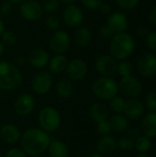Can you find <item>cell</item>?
Listing matches in <instances>:
<instances>
[{
  "label": "cell",
  "mask_w": 156,
  "mask_h": 157,
  "mask_svg": "<svg viewBox=\"0 0 156 157\" xmlns=\"http://www.w3.org/2000/svg\"><path fill=\"white\" fill-rule=\"evenodd\" d=\"M51 141L49 133L40 128H30L24 132L20 138V148L27 155H41L47 151Z\"/></svg>",
  "instance_id": "6da1fadb"
},
{
  "label": "cell",
  "mask_w": 156,
  "mask_h": 157,
  "mask_svg": "<svg viewBox=\"0 0 156 157\" xmlns=\"http://www.w3.org/2000/svg\"><path fill=\"white\" fill-rule=\"evenodd\" d=\"M135 40L127 32L116 33L109 43V54L117 61L127 60L134 52Z\"/></svg>",
  "instance_id": "7a4b0ae2"
},
{
  "label": "cell",
  "mask_w": 156,
  "mask_h": 157,
  "mask_svg": "<svg viewBox=\"0 0 156 157\" xmlns=\"http://www.w3.org/2000/svg\"><path fill=\"white\" fill-rule=\"evenodd\" d=\"M23 83L21 71L8 61H0V90L12 91Z\"/></svg>",
  "instance_id": "3957f363"
},
{
  "label": "cell",
  "mask_w": 156,
  "mask_h": 157,
  "mask_svg": "<svg viewBox=\"0 0 156 157\" xmlns=\"http://www.w3.org/2000/svg\"><path fill=\"white\" fill-rule=\"evenodd\" d=\"M93 95L105 101H109L119 94V83L111 76H100L92 85Z\"/></svg>",
  "instance_id": "277c9868"
},
{
  "label": "cell",
  "mask_w": 156,
  "mask_h": 157,
  "mask_svg": "<svg viewBox=\"0 0 156 157\" xmlns=\"http://www.w3.org/2000/svg\"><path fill=\"white\" fill-rule=\"evenodd\" d=\"M40 128L47 133H52L59 130L62 118L59 110L52 106L42 108L38 115Z\"/></svg>",
  "instance_id": "5b68a950"
},
{
  "label": "cell",
  "mask_w": 156,
  "mask_h": 157,
  "mask_svg": "<svg viewBox=\"0 0 156 157\" xmlns=\"http://www.w3.org/2000/svg\"><path fill=\"white\" fill-rule=\"evenodd\" d=\"M119 92L124 98H137L143 92V86L140 80L132 75L121 77L119 83Z\"/></svg>",
  "instance_id": "8992f818"
},
{
  "label": "cell",
  "mask_w": 156,
  "mask_h": 157,
  "mask_svg": "<svg viewBox=\"0 0 156 157\" xmlns=\"http://www.w3.org/2000/svg\"><path fill=\"white\" fill-rule=\"evenodd\" d=\"M71 46L70 34L63 29H58L52 33L49 40V48L54 54H64Z\"/></svg>",
  "instance_id": "52a82bcc"
},
{
  "label": "cell",
  "mask_w": 156,
  "mask_h": 157,
  "mask_svg": "<svg viewBox=\"0 0 156 157\" xmlns=\"http://www.w3.org/2000/svg\"><path fill=\"white\" fill-rule=\"evenodd\" d=\"M18 13L22 18L28 21H38L43 16L41 3L37 0H25L18 6Z\"/></svg>",
  "instance_id": "ba28073f"
},
{
  "label": "cell",
  "mask_w": 156,
  "mask_h": 157,
  "mask_svg": "<svg viewBox=\"0 0 156 157\" xmlns=\"http://www.w3.org/2000/svg\"><path fill=\"white\" fill-rule=\"evenodd\" d=\"M53 84L51 74L47 71H40L36 73L31 79V88L38 95L48 94Z\"/></svg>",
  "instance_id": "9c48e42d"
},
{
  "label": "cell",
  "mask_w": 156,
  "mask_h": 157,
  "mask_svg": "<svg viewBox=\"0 0 156 157\" xmlns=\"http://www.w3.org/2000/svg\"><path fill=\"white\" fill-rule=\"evenodd\" d=\"M62 18L66 26L70 28H78L82 26L85 19V15L80 6L74 4H69L64 7L62 14Z\"/></svg>",
  "instance_id": "30bf717a"
},
{
  "label": "cell",
  "mask_w": 156,
  "mask_h": 157,
  "mask_svg": "<svg viewBox=\"0 0 156 157\" xmlns=\"http://www.w3.org/2000/svg\"><path fill=\"white\" fill-rule=\"evenodd\" d=\"M67 78L71 81H80L84 79L88 73V65L86 62L81 58H74L68 62L65 69Z\"/></svg>",
  "instance_id": "8fae6325"
},
{
  "label": "cell",
  "mask_w": 156,
  "mask_h": 157,
  "mask_svg": "<svg viewBox=\"0 0 156 157\" xmlns=\"http://www.w3.org/2000/svg\"><path fill=\"white\" fill-rule=\"evenodd\" d=\"M95 68L101 76H112L117 73L118 61L110 54H102L97 58Z\"/></svg>",
  "instance_id": "7c38bea8"
},
{
  "label": "cell",
  "mask_w": 156,
  "mask_h": 157,
  "mask_svg": "<svg viewBox=\"0 0 156 157\" xmlns=\"http://www.w3.org/2000/svg\"><path fill=\"white\" fill-rule=\"evenodd\" d=\"M137 69L140 75L145 78H151L156 75V55L154 52L143 54L137 62Z\"/></svg>",
  "instance_id": "4fadbf2b"
},
{
  "label": "cell",
  "mask_w": 156,
  "mask_h": 157,
  "mask_svg": "<svg viewBox=\"0 0 156 157\" xmlns=\"http://www.w3.org/2000/svg\"><path fill=\"white\" fill-rule=\"evenodd\" d=\"M35 98L31 94L24 93L19 95L14 102V110L17 115L26 117L31 114L35 109Z\"/></svg>",
  "instance_id": "5bb4252c"
},
{
  "label": "cell",
  "mask_w": 156,
  "mask_h": 157,
  "mask_svg": "<svg viewBox=\"0 0 156 157\" xmlns=\"http://www.w3.org/2000/svg\"><path fill=\"white\" fill-rule=\"evenodd\" d=\"M28 62L29 64L37 69H42L48 65L50 61L49 52L40 47H35L29 52L28 54Z\"/></svg>",
  "instance_id": "9a60e30c"
},
{
  "label": "cell",
  "mask_w": 156,
  "mask_h": 157,
  "mask_svg": "<svg viewBox=\"0 0 156 157\" xmlns=\"http://www.w3.org/2000/svg\"><path fill=\"white\" fill-rule=\"evenodd\" d=\"M144 104L138 98H131L126 100L124 107V115L130 121H137L144 115Z\"/></svg>",
  "instance_id": "2e32d148"
},
{
  "label": "cell",
  "mask_w": 156,
  "mask_h": 157,
  "mask_svg": "<svg viewBox=\"0 0 156 157\" xmlns=\"http://www.w3.org/2000/svg\"><path fill=\"white\" fill-rule=\"evenodd\" d=\"M21 132L18 127L12 123H6L0 128V139L7 144H16L20 141Z\"/></svg>",
  "instance_id": "e0dca14e"
},
{
  "label": "cell",
  "mask_w": 156,
  "mask_h": 157,
  "mask_svg": "<svg viewBox=\"0 0 156 157\" xmlns=\"http://www.w3.org/2000/svg\"><path fill=\"white\" fill-rule=\"evenodd\" d=\"M107 25H108L115 33L125 32L128 28V17L123 12H111L108 17Z\"/></svg>",
  "instance_id": "ac0fdd59"
},
{
  "label": "cell",
  "mask_w": 156,
  "mask_h": 157,
  "mask_svg": "<svg viewBox=\"0 0 156 157\" xmlns=\"http://www.w3.org/2000/svg\"><path fill=\"white\" fill-rule=\"evenodd\" d=\"M141 132L143 135H145L150 139L156 137V112L150 111L143 116Z\"/></svg>",
  "instance_id": "d6986e66"
},
{
  "label": "cell",
  "mask_w": 156,
  "mask_h": 157,
  "mask_svg": "<svg viewBox=\"0 0 156 157\" xmlns=\"http://www.w3.org/2000/svg\"><path fill=\"white\" fill-rule=\"evenodd\" d=\"M117 148V141L111 135L101 136L97 143V150L102 155H111Z\"/></svg>",
  "instance_id": "ffe728a7"
},
{
  "label": "cell",
  "mask_w": 156,
  "mask_h": 157,
  "mask_svg": "<svg viewBox=\"0 0 156 157\" xmlns=\"http://www.w3.org/2000/svg\"><path fill=\"white\" fill-rule=\"evenodd\" d=\"M89 116L96 123L107 121L109 117V111L106 105L101 102H95L89 108Z\"/></svg>",
  "instance_id": "44dd1931"
},
{
  "label": "cell",
  "mask_w": 156,
  "mask_h": 157,
  "mask_svg": "<svg viewBox=\"0 0 156 157\" xmlns=\"http://www.w3.org/2000/svg\"><path fill=\"white\" fill-rule=\"evenodd\" d=\"M74 40L76 46L80 48L87 47L92 40V32L86 26H80L74 32Z\"/></svg>",
  "instance_id": "7402d4cb"
},
{
  "label": "cell",
  "mask_w": 156,
  "mask_h": 157,
  "mask_svg": "<svg viewBox=\"0 0 156 157\" xmlns=\"http://www.w3.org/2000/svg\"><path fill=\"white\" fill-rule=\"evenodd\" d=\"M68 59L64 54H54L52 57L50 58L48 67L51 74H61L65 71L67 64H68Z\"/></svg>",
  "instance_id": "603a6c76"
},
{
  "label": "cell",
  "mask_w": 156,
  "mask_h": 157,
  "mask_svg": "<svg viewBox=\"0 0 156 157\" xmlns=\"http://www.w3.org/2000/svg\"><path fill=\"white\" fill-rule=\"evenodd\" d=\"M55 91L59 98L66 99L73 96L74 86L69 78H61L55 86Z\"/></svg>",
  "instance_id": "cb8c5ba5"
},
{
  "label": "cell",
  "mask_w": 156,
  "mask_h": 157,
  "mask_svg": "<svg viewBox=\"0 0 156 157\" xmlns=\"http://www.w3.org/2000/svg\"><path fill=\"white\" fill-rule=\"evenodd\" d=\"M47 151L50 157H68L69 155L67 145L57 139H51Z\"/></svg>",
  "instance_id": "d4e9b609"
},
{
  "label": "cell",
  "mask_w": 156,
  "mask_h": 157,
  "mask_svg": "<svg viewBox=\"0 0 156 157\" xmlns=\"http://www.w3.org/2000/svg\"><path fill=\"white\" fill-rule=\"evenodd\" d=\"M108 121L111 128V132H125L130 125L129 120L125 115L122 114H114L111 117H108Z\"/></svg>",
  "instance_id": "484cf974"
},
{
  "label": "cell",
  "mask_w": 156,
  "mask_h": 157,
  "mask_svg": "<svg viewBox=\"0 0 156 157\" xmlns=\"http://www.w3.org/2000/svg\"><path fill=\"white\" fill-rule=\"evenodd\" d=\"M134 148L140 154H147L152 148V141L145 135H140L134 140Z\"/></svg>",
  "instance_id": "4316f807"
},
{
  "label": "cell",
  "mask_w": 156,
  "mask_h": 157,
  "mask_svg": "<svg viewBox=\"0 0 156 157\" xmlns=\"http://www.w3.org/2000/svg\"><path fill=\"white\" fill-rule=\"evenodd\" d=\"M126 99L123 97L116 96L109 100V108L115 114H122L124 111Z\"/></svg>",
  "instance_id": "83f0119b"
},
{
  "label": "cell",
  "mask_w": 156,
  "mask_h": 157,
  "mask_svg": "<svg viewBox=\"0 0 156 157\" xmlns=\"http://www.w3.org/2000/svg\"><path fill=\"white\" fill-rule=\"evenodd\" d=\"M132 72H133V65L130 61L123 60V61H120V63H118L117 73L121 77L132 75Z\"/></svg>",
  "instance_id": "f1b7e54d"
},
{
  "label": "cell",
  "mask_w": 156,
  "mask_h": 157,
  "mask_svg": "<svg viewBox=\"0 0 156 157\" xmlns=\"http://www.w3.org/2000/svg\"><path fill=\"white\" fill-rule=\"evenodd\" d=\"M45 25L50 30L56 31L59 29V28L61 26V19L54 13L47 14V16L45 17Z\"/></svg>",
  "instance_id": "f546056e"
},
{
  "label": "cell",
  "mask_w": 156,
  "mask_h": 157,
  "mask_svg": "<svg viewBox=\"0 0 156 157\" xmlns=\"http://www.w3.org/2000/svg\"><path fill=\"white\" fill-rule=\"evenodd\" d=\"M0 40H2V42L5 45L13 46L17 41V34L13 30L5 29L4 32L2 33L1 37H0Z\"/></svg>",
  "instance_id": "4dcf8cb0"
},
{
  "label": "cell",
  "mask_w": 156,
  "mask_h": 157,
  "mask_svg": "<svg viewBox=\"0 0 156 157\" xmlns=\"http://www.w3.org/2000/svg\"><path fill=\"white\" fill-rule=\"evenodd\" d=\"M60 0H42L41 6L43 12H46L48 14L55 13L60 7Z\"/></svg>",
  "instance_id": "1f68e13d"
},
{
  "label": "cell",
  "mask_w": 156,
  "mask_h": 157,
  "mask_svg": "<svg viewBox=\"0 0 156 157\" xmlns=\"http://www.w3.org/2000/svg\"><path fill=\"white\" fill-rule=\"evenodd\" d=\"M117 147H119L122 152H130L134 148V140L128 136L121 137L117 141Z\"/></svg>",
  "instance_id": "d6a6232c"
},
{
  "label": "cell",
  "mask_w": 156,
  "mask_h": 157,
  "mask_svg": "<svg viewBox=\"0 0 156 157\" xmlns=\"http://www.w3.org/2000/svg\"><path fill=\"white\" fill-rule=\"evenodd\" d=\"M145 106L150 111L156 112V91H151L146 95Z\"/></svg>",
  "instance_id": "836d02e7"
},
{
  "label": "cell",
  "mask_w": 156,
  "mask_h": 157,
  "mask_svg": "<svg viewBox=\"0 0 156 157\" xmlns=\"http://www.w3.org/2000/svg\"><path fill=\"white\" fill-rule=\"evenodd\" d=\"M116 3L125 10H132L139 5L140 0H116Z\"/></svg>",
  "instance_id": "e575fe53"
},
{
  "label": "cell",
  "mask_w": 156,
  "mask_h": 157,
  "mask_svg": "<svg viewBox=\"0 0 156 157\" xmlns=\"http://www.w3.org/2000/svg\"><path fill=\"white\" fill-rule=\"evenodd\" d=\"M146 44L151 52H156V31L148 32L146 36Z\"/></svg>",
  "instance_id": "d590c367"
},
{
  "label": "cell",
  "mask_w": 156,
  "mask_h": 157,
  "mask_svg": "<svg viewBox=\"0 0 156 157\" xmlns=\"http://www.w3.org/2000/svg\"><path fill=\"white\" fill-rule=\"evenodd\" d=\"M97 132L101 135V136H105V135H109V133L111 132V128L109 126V123L107 121H100L97 123Z\"/></svg>",
  "instance_id": "8d00e7d4"
},
{
  "label": "cell",
  "mask_w": 156,
  "mask_h": 157,
  "mask_svg": "<svg viewBox=\"0 0 156 157\" xmlns=\"http://www.w3.org/2000/svg\"><path fill=\"white\" fill-rule=\"evenodd\" d=\"M116 33L113 31V29L108 26V25H104L100 28L99 29V35L102 39L104 40H111L112 37L115 35Z\"/></svg>",
  "instance_id": "74e56055"
},
{
  "label": "cell",
  "mask_w": 156,
  "mask_h": 157,
  "mask_svg": "<svg viewBox=\"0 0 156 157\" xmlns=\"http://www.w3.org/2000/svg\"><path fill=\"white\" fill-rule=\"evenodd\" d=\"M83 6L89 10H97L103 3V0H81Z\"/></svg>",
  "instance_id": "f35d334b"
},
{
  "label": "cell",
  "mask_w": 156,
  "mask_h": 157,
  "mask_svg": "<svg viewBox=\"0 0 156 157\" xmlns=\"http://www.w3.org/2000/svg\"><path fill=\"white\" fill-rule=\"evenodd\" d=\"M4 157H27V155L21 148L16 147L8 150Z\"/></svg>",
  "instance_id": "ab89813d"
},
{
  "label": "cell",
  "mask_w": 156,
  "mask_h": 157,
  "mask_svg": "<svg viewBox=\"0 0 156 157\" xmlns=\"http://www.w3.org/2000/svg\"><path fill=\"white\" fill-rule=\"evenodd\" d=\"M12 12V4L10 2L4 1L0 4V15L1 16H8Z\"/></svg>",
  "instance_id": "60d3db41"
},
{
  "label": "cell",
  "mask_w": 156,
  "mask_h": 157,
  "mask_svg": "<svg viewBox=\"0 0 156 157\" xmlns=\"http://www.w3.org/2000/svg\"><path fill=\"white\" fill-rule=\"evenodd\" d=\"M127 134H128V137L131 138L132 140H135L137 139L140 135H142V132L141 130H139L138 128L136 127H129L127 130Z\"/></svg>",
  "instance_id": "b9f144b4"
},
{
  "label": "cell",
  "mask_w": 156,
  "mask_h": 157,
  "mask_svg": "<svg viewBox=\"0 0 156 157\" xmlns=\"http://www.w3.org/2000/svg\"><path fill=\"white\" fill-rule=\"evenodd\" d=\"M98 10H99L103 15H109V14L111 13V6H110L108 3L103 2V3L99 6Z\"/></svg>",
  "instance_id": "7bdbcfd3"
},
{
  "label": "cell",
  "mask_w": 156,
  "mask_h": 157,
  "mask_svg": "<svg viewBox=\"0 0 156 157\" xmlns=\"http://www.w3.org/2000/svg\"><path fill=\"white\" fill-rule=\"evenodd\" d=\"M136 33L139 37L141 38H143V37H146L147 34H148V31H147V29L145 27H139L136 30Z\"/></svg>",
  "instance_id": "ee69618b"
},
{
  "label": "cell",
  "mask_w": 156,
  "mask_h": 157,
  "mask_svg": "<svg viewBox=\"0 0 156 157\" xmlns=\"http://www.w3.org/2000/svg\"><path fill=\"white\" fill-rule=\"evenodd\" d=\"M149 20H150L153 24L156 25V6L155 7H154V8L152 9V11L150 12V14H149Z\"/></svg>",
  "instance_id": "f6af8a7d"
},
{
  "label": "cell",
  "mask_w": 156,
  "mask_h": 157,
  "mask_svg": "<svg viewBox=\"0 0 156 157\" xmlns=\"http://www.w3.org/2000/svg\"><path fill=\"white\" fill-rule=\"evenodd\" d=\"M5 50H6V45L2 42V40H0V56L3 55V53L5 52Z\"/></svg>",
  "instance_id": "bcb514c9"
},
{
  "label": "cell",
  "mask_w": 156,
  "mask_h": 157,
  "mask_svg": "<svg viewBox=\"0 0 156 157\" xmlns=\"http://www.w3.org/2000/svg\"><path fill=\"white\" fill-rule=\"evenodd\" d=\"M4 30H5V24H4L3 20L1 19V17H0V37H1L2 33L4 32Z\"/></svg>",
  "instance_id": "7dc6e473"
},
{
  "label": "cell",
  "mask_w": 156,
  "mask_h": 157,
  "mask_svg": "<svg viewBox=\"0 0 156 157\" xmlns=\"http://www.w3.org/2000/svg\"><path fill=\"white\" fill-rule=\"evenodd\" d=\"M7 1H8V2H10L12 5H15V4H16V5H17V4L20 5V4H21L22 2H24L25 0H7Z\"/></svg>",
  "instance_id": "c3c4849f"
},
{
  "label": "cell",
  "mask_w": 156,
  "mask_h": 157,
  "mask_svg": "<svg viewBox=\"0 0 156 157\" xmlns=\"http://www.w3.org/2000/svg\"><path fill=\"white\" fill-rule=\"evenodd\" d=\"M61 2H63V3H65V4H74V2H76V1H78V0H60Z\"/></svg>",
  "instance_id": "681fc988"
},
{
  "label": "cell",
  "mask_w": 156,
  "mask_h": 157,
  "mask_svg": "<svg viewBox=\"0 0 156 157\" xmlns=\"http://www.w3.org/2000/svg\"><path fill=\"white\" fill-rule=\"evenodd\" d=\"M89 157H104V155H102L100 154H93V155H91Z\"/></svg>",
  "instance_id": "f907efd6"
},
{
  "label": "cell",
  "mask_w": 156,
  "mask_h": 157,
  "mask_svg": "<svg viewBox=\"0 0 156 157\" xmlns=\"http://www.w3.org/2000/svg\"><path fill=\"white\" fill-rule=\"evenodd\" d=\"M136 157H149L146 154H140L139 155H137Z\"/></svg>",
  "instance_id": "816d5d0a"
},
{
  "label": "cell",
  "mask_w": 156,
  "mask_h": 157,
  "mask_svg": "<svg viewBox=\"0 0 156 157\" xmlns=\"http://www.w3.org/2000/svg\"><path fill=\"white\" fill-rule=\"evenodd\" d=\"M30 157H42L41 155H34V156H30Z\"/></svg>",
  "instance_id": "f5cc1de1"
},
{
  "label": "cell",
  "mask_w": 156,
  "mask_h": 157,
  "mask_svg": "<svg viewBox=\"0 0 156 157\" xmlns=\"http://www.w3.org/2000/svg\"><path fill=\"white\" fill-rule=\"evenodd\" d=\"M0 101H1V92H0Z\"/></svg>",
  "instance_id": "db71d44e"
},
{
  "label": "cell",
  "mask_w": 156,
  "mask_h": 157,
  "mask_svg": "<svg viewBox=\"0 0 156 157\" xmlns=\"http://www.w3.org/2000/svg\"><path fill=\"white\" fill-rule=\"evenodd\" d=\"M0 157H4L3 155H1V153H0Z\"/></svg>",
  "instance_id": "11a10c76"
}]
</instances>
